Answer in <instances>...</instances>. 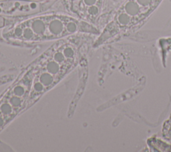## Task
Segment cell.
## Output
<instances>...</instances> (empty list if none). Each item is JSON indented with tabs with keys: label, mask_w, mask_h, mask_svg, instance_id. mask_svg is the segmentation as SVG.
<instances>
[{
	"label": "cell",
	"mask_w": 171,
	"mask_h": 152,
	"mask_svg": "<svg viewBox=\"0 0 171 152\" xmlns=\"http://www.w3.org/2000/svg\"><path fill=\"white\" fill-rule=\"evenodd\" d=\"M92 24L66 11H50L25 18L4 28L1 36L9 43L53 42L78 33L94 34Z\"/></svg>",
	"instance_id": "1"
},
{
	"label": "cell",
	"mask_w": 171,
	"mask_h": 152,
	"mask_svg": "<svg viewBox=\"0 0 171 152\" xmlns=\"http://www.w3.org/2000/svg\"><path fill=\"white\" fill-rule=\"evenodd\" d=\"M66 11L64 0L36 1L32 0H0V16L25 19L50 11Z\"/></svg>",
	"instance_id": "2"
},
{
	"label": "cell",
	"mask_w": 171,
	"mask_h": 152,
	"mask_svg": "<svg viewBox=\"0 0 171 152\" xmlns=\"http://www.w3.org/2000/svg\"><path fill=\"white\" fill-rule=\"evenodd\" d=\"M24 19H18V18H7L5 16H0V31L3 30L4 28L9 27V26L15 24L16 22L20 21Z\"/></svg>",
	"instance_id": "3"
},
{
	"label": "cell",
	"mask_w": 171,
	"mask_h": 152,
	"mask_svg": "<svg viewBox=\"0 0 171 152\" xmlns=\"http://www.w3.org/2000/svg\"><path fill=\"white\" fill-rule=\"evenodd\" d=\"M32 1H52V0H32Z\"/></svg>",
	"instance_id": "4"
}]
</instances>
